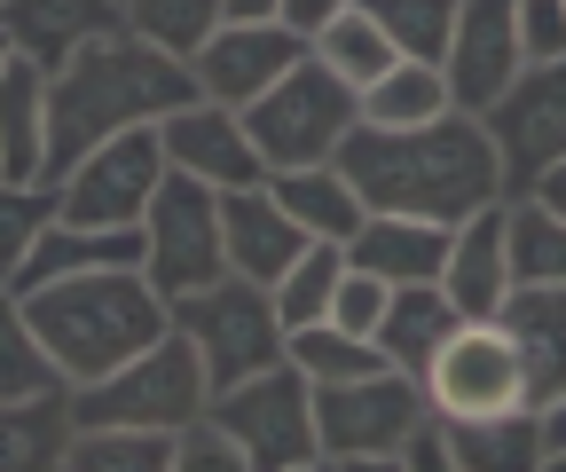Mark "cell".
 I'll list each match as a JSON object with an SVG mask.
<instances>
[{"instance_id": "6da1fadb", "label": "cell", "mask_w": 566, "mask_h": 472, "mask_svg": "<svg viewBox=\"0 0 566 472\" xmlns=\"http://www.w3.org/2000/svg\"><path fill=\"white\" fill-rule=\"evenodd\" d=\"M338 174L363 189L370 213H417V221H472L504 197V158L472 111H449L433 126H354Z\"/></svg>"}, {"instance_id": "7a4b0ae2", "label": "cell", "mask_w": 566, "mask_h": 472, "mask_svg": "<svg viewBox=\"0 0 566 472\" xmlns=\"http://www.w3.org/2000/svg\"><path fill=\"white\" fill-rule=\"evenodd\" d=\"M189 95H197V72H189L181 55L150 48V40L126 32V24L95 32L87 48H71L55 72H48V181L71 158H87L95 143H111V134L158 126Z\"/></svg>"}, {"instance_id": "3957f363", "label": "cell", "mask_w": 566, "mask_h": 472, "mask_svg": "<svg viewBox=\"0 0 566 472\" xmlns=\"http://www.w3.org/2000/svg\"><path fill=\"white\" fill-rule=\"evenodd\" d=\"M40 347L55 355L63 386H87L103 370H118L126 355H142L150 339L174 331V307L166 292L142 276V268H95V276H63V284H40V292H17Z\"/></svg>"}, {"instance_id": "277c9868", "label": "cell", "mask_w": 566, "mask_h": 472, "mask_svg": "<svg viewBox=\"0 0 566 472\" xmlns=\"http://www.w3.org/2000/svg\"><path fill=\"white\" fill-rule=\"evenodd\" d=\"M433 418L424 401V378L409 370H363V378H331L315 386V472H363V464H401L409 433Z\"/></svg>"}, {"instance_id": "5b68a950", "label": "cell", "mask_w": 566, "mask_h": 472, "mask_svg": "<svg viewBox=\"0 0 566 472\" xmlns=\"http://www.w3.org/2000/svg\"><path fill=\"white\" fill-rule=\"evenodd\" d=\"M363 126V95H354L338 72H323L315 55H300L260 103H244V134L268 174H292V166H338L346 134Z\"/></svg>"}, {"instance_id": "8992f818", "label": "cell", "mask_w": 566, "mask_h": 472, "mask_svg": "<svg viewBox=\"0 0 566 472\" xmlns=\"http://www.w3.org/2000/svg\"><path fill=\"white\" fill-rule=\"evenodd\" d=\"M205 401H212V378H205L197 347L181 331H166V339H150L142 355H126L118 370L71 386V426H158V433H181Z\"/></svg>"}, {"instance_id": "52a82bcc", "label": "cell", "mask_w": 566, "mask_h": 472, "mask_svg": "<svg viewBox=\"0 0 566 472\" xmlns=\"http://www.w3.org/2000/svg\"><path fill=\"white\" fill-rule=\"evenodd\" d=\"M205 410L229 426V441L244 449L252 472H315V457H323V441H315V378L292 355L237 378V386H221Z\"/></svg>"}, {"instance_id": "ba28073f", "label": "cell", "mask_w": 566, "mask_h": 472, "mask_svg": "<svg viewBox=\"0 0 566 472\" xmlns=\"http://www.w3.org/2000/svg\"><path fill=\"white\" fill-rule=\"evenodd\" d=\"M174 331L197 347L212 394L252 378V370H268V363H283V339H292L283 315H275V292L252 284V276H221L205 292H181L174 300Z\"/></svg>"}, {"instance_id": "9c48e42d", "label": "cell", "mask_w": 566, "mask_h": 472, "mask_svg": "<svg viewBox=\"0 0 566 472\" xmlns=\"http://www.w3.org/2000/svg\"><path fill=\"white\" fill-rule=\"evenodd\" d=\"M142 276L166 292V307L181 292H205L229 276V252H221V189L189 181L166 166L150 213H142Z\"/></svg>"}, {"instance_id": "30bf717a", "label": "cell", "mask_w": 566, "mask_h": 472, "mask_svg": "<svg viewBox=\"0 0 566 472\" xmlns=\"http://www.w3.org/2000/svg\"><path fill=\"white\" fill-rule=\"evenodd\" d=\"M158 181H166L158 126H126V134H111V143H95L87 158H71L55 174V213L80 221V229H142Z\"/></svg>"}, {"instance_id": "8fae6325", "label": "cell", "mask_w": 566, "mask_h": 472, "mask_svg": "<svg viewBox=\"0 0 566 472\" xmlns=\"http://www.w3.org/2000/svg\"><path fill=\"white\" fill-rule=\"evenodd\" d=\"M424 401H433L441 418H512V410H535L527 394V363L512 347L504 323H457L441 355L424 363Z\"/></svg>"}, {"instance_id": "7c38bea8", "label": "cell", "mask_w": 566, "mask_h": 472, "mask_svg": "<svg viewBox=\"0 0 566 472\" xmlns=\"http://www.w3.org/2000/svg\"><path fill=\"white\" fill-rule=\"evenodd\" d=\"M495 158H504V197H527L543 166L566 158V55L558 63H527V72L480 111Z\"/></svg>"}, {"instance_id": "4fadbf2b", "label": "cell", "mask_w": 566, "mask_h": 472, "mask_svg": "<svg viewBox=\"0 0 566 472\" xmlns=\"http://www.w3.org/2000/svg\"><path fill=\"white\" fill-rule=\"evenodd\" d=\"M527 72V48H520V0H457V32L441 55V80L457 95V111H488L512 80Z\"/></svg>"}, {"instance_id": "5bb4252c", "label": "cell", "mask_w": 566, "mask_h": 472, "mask_svg": "<svg viewBox=\"0 0 566 472\" xmlns=\"http://www.w3.org/2000/svg\"><path fill=\"white\" fill-rule=\"evenodd\" d=\"M158 143H166V166L189 174V181H212V189H252L268 181L252 134H244V111L212 103V95H189L181 111L158 118Z\"/></svg>"}, {"instance_id": "9a60e30c", "label": "cell", "mask_w": 566, "mask_h": 472, "mask_svg": "<svg viewBox=\"0 0 566 472\" xmlns=\"http://www.w3.org/2000/svg\"><path fill=\"white\" fill-rule=\"evenodd\" d=\"M300 55H307V40L292 24H221L189 55V72H197V95L244 111V103H260L283 72H292Z\"/></svg>"}, {"instance_id": "2e32d148", "label": "cell", "mask_w": 566, "mask_h": 472, "mask_svg": "<svg viewBox=\"0 0 566 472\" xmlns=\"http://www.w3.org/2000/svg\"><path fill=\"white\" fill-rule=\"evenodd\" d=\"M315 237L275 206V189L252 181V189H221V252H229V276H252L275 292V276L307 252Z\"/></svg>"}, {"instance_id": "e0dca14e", "label": "cell", "mask_w": 566, "mask_h": 472, "mask_svg": "<svg viewBox=\"0 0 566 472\" xmlns=\"http://www.w3.org/2000/svg\"><path fill=\"white\" fill-rule=\"evenodd\" d=\"M441 292L457 300V315H464V323H488V315H504V300H512V244H504V197H495V206H480L472 221H457V229H449Z\"/></svg>"}, {"instance_id": "ac0fdd59", "label": "cell", "mask_w": 566, "mask_h": 472, "mask_svg": "<svg viewBox=\"0 0 566 472\" xmlns=\"http://www.w3.org/2000/svg\"><path fill=\"white\" fill-rule=\"evenodd\" d=\"M95 268H142V229H80V221H48L32 237V252L9 268L17 292H40V284H63V276H95Z\"/></svg>"}, {"instance_id": "d6986e66", "label": "cell", "mask_w": 566, "mask_h": 472, "mask_svg": "<svg viewBox=\"0 0 566 472\" xmlns=\"http://www.w3.org/2000/svg\"><path fill=\"white\" fill-rule=\"evenodd\" d=\"M512 331V347L527 363V394H535V410L543 401L566 394V284H512L504 315H495Z\"/></svg>"}, {"instance_id": "ffe728a7", "label": "cell", "mask_w": 566, "mask_h": 472, "mask_svg": "<svg viewBox=\"0 0 566 472\" xmlns=\"http://www.w3.org/2000/svg\"><path fill=\"white\" fill-rule=\"evenodd\" d=\"M346 260L370 268V276H386V284H441L449 229L417 221V213H363V229L346 237Z\"/></svg>"}, {"instance_id": "44dd1931", "label": "cell", "mask_w": 566, "mask_h": 472, "mask_svg": "<svg viewBox=\"0 0 566 472\" xmlns=\"http://www.w3.org/2000/svg\"><path fill=\"white\" fill-rule=\"evenodd\" d=\"M0 181H48V72L32 55L0 63Z\"/></svg>"}, {"instance_id": "7402d4cb", "label": "cell", "mask_w": 566, "mask_h": 472, "mask_svg": "<svg viewBox=\"0 0 566 472\" xmlns=\"http://www.w3.org/2000/svg\"><path fill=\"white\" fill-rule=\"evenodd\" d=\"M0 24H9L17 55H32L40 72H55L71 48H87L95 32H111L126 17H118V0H0Z\"/></svg>"}, {"instance_id": "603a6c76", "label": "cell", "mask_w": 566, "mask_h": 472, "mask_svg": "<svg viewBox=\"0 0 566 472\" xmlns=\"http://www.w3.org/2000/svg\"><path fill=\"white\" fill-rule=\"evenodd\" d=\"M464 315H457V300L441 292V284H394V300H386V315H378V355L394 363V370H409V378H424V363L441 355V339L457 331Z\"/></svg>"}, {"instance_id": "cb8c5ba5", "label": "cell", "mask_w": 566, "mask_h": 472, "mask_svg": "<svg viewBox=\"0 0 566 472\" xmlns=\"http://www.w3.org/2000/svg\"><path fill=\"white\" fill-rule=\"evenodd\" d=\"M268 189H275V206L292 213L307 237H323V244H346L354 229H363V189H354L338 166H292V174H268Z\"/></svg>"}, {"instance_id": "d4e9b609", "label": "cell", "mask_w": 566, "mask_h": 472, "mask_svg": "<svg viewBox=\"0 0 566 472\" xmlns=\"http://www.w3.org/2000/svg\"><path fill=\"white\" fill-rule=\"evenodd\" d=\"M71 441V386L55 394H24V401H0V472H32V464H63Z\"/></svg>"}, {"instance_id": "484cf974", "label": "cell", "mask_w": 566, "mask_h": 472, "mask_svg": "<svg viewBox=\"0 0 566 472\" xmlns=\"http://www.w3.org/2000/svg\"><path fill=\"white\" fill-rule=\"evenodd\" d=\"M55 472H174V433H158V426H71Z\"/></svg>"}, {"instance_id": "4316f807", "label": "cell", "mask_w": 566, "mask_h": 472, "mask_svg": "<svg viewBox=\"0 0 566 472\" xmlns=\"http://www.w3.org/2000/svg\"><path fill=\"white\" fill-rule=\"evenodd\" d=\"M457 111V95H449V80H441V63H394L386 80H370L363 87V126H433V118H449Z\"/></svg>"}, {"instance_id": "83f0119b", "label": "cell", "mask_w": 566, "mask_h": 472, "mask_svg": "<svg viewBox=\"0 0 566 472\" xmlns=\"http://www.w3.org/2000/svg\"><path fill=\"white\" fill-rule=\"evenodd\" d=\"M307 55L323 63V72H338L354 95H363L370 80H386L394 63H401V48H394V40L378 32V17H363V9H338V17L307 40Z\"/></svg>"}, {"instance_id": "f1b7e54d", "label": "cell", "mask_w": 566, "mask_h": 472, "mask_svg": "<svg viewBox=\"0 0 566 472\" xmlns=\"http://www.w3.org/2000/svg\"><path fill=\"white\" fill-rule=\"evenodd\" d=\"M55 386H63L55 355L40 347V331H32V315H24V300H17V284L0 276V401L55 394Z\"/></svg>"}, {"instance_id": "f546056e", "label": "cell", "mask_w": 566, "mask_h": 472, "mask_svg": "<svg viewBox=\"0 0 566 472\" xmlns=\"http://www.w3.org/2000/svg\"><path fill=\"white\" fill-rule=\"evenodd\" d=\"M504 244H512V284H566V221L535 197H504Z\"/></svg>"}, {"instance_id": "4dcf8cb0", "label": "cell", "mask_w": 566, "mask_h": 472, "mask_svg": "<svg viewBox=\"0 0 566 472\" xmlns=\"http://www.w3.org/2000/svg\"><path fill=\"white\" fill-rule=\"evenodd\" d=\"M283 355H292L315 386H331V378H363V370H386V355H378V339H363V331H346V323H300L292 339H283Z\"/></svg>"}, {"instance_id": "1f68e13d", "label": "cell", "mask_w": 566, "mask_h": 472, "mask_svg": "<svg viewBox=\"0 0 566 472\" xmlns=\"http://www.w3.org/2000/svg\"><path fill=\"white\" fill-rule=\"evenodd\" d=\"M338 276H346V244H323V237H315V244L275 276V315H283V331L323 323L331 300H338Z\"/></svg>"}, {"instance_id": "d6a6232c", "label": "cell", "mask_w": 566, "mask_h": 472, "mask_svg": "<svg viewBox=\"0 0 566 472\" xmlns=\"http://www.w3.org/2000/svg\"><path fill=\"white\" fill-rule=\"evenodd\" d=\"M118 17H126V32H142L150 48L189 63L212 32H221V0H118Z\"/></svg>"}, {"instance_id": "836d02e7", "label": "cell", "mask_w": 566, "mask_h": 472, "mask_svg": "<svg viewBox=\"0 0 566 472\" xmlns=\"http://www.w3.org/2000/svg\"><path fill=\"white\" fill-rule=\"evenodd\" d=\"M363 17H378V32L409 55V63H441L449 32H457V0H354Z\"/></svg>"}, {"instance_id": "e575fe53", "label": "cell", "mask_w": 566, "mask_h": 472, "mask_svg": "<svg viewBox=\"0 0 566 472\" xmlns=\"http://www.w3.org/2000/svg\"><path fill=\"white\" fill-rule=\"evenodd\" d=\"M48 221H55V181H0V276L32 252Z\"/></svg>"}, {"instance_id": "d590c367", "label": "cell", "mask_w": 566, "mask_h": 472, "mask_svg": "<svg viewBox=\"0 0 566 472\" xmlns=\"http://www.w3.org/2000/svg\"><path fill=\"white\" fill-rule=\"evenodd\" d=\"M174 472H252V464H244V449L229 441V426H221V418L197 410V418L174 433Z\"/></svg>"}, {"instance_id": "8d00e7d4", "label": "cell", "mask_w": 566, "mask_h": 472, "mask_svg": "<svg viewBox=\"0 0 566 472\" xmlns=\"http://www.w3.org/2000/svg\"><path fill=\"white\" fill-rule=\"evenodd\" d=\"M386 300H394V284L346 260V276H338V300H331V323H346V331H363V339H370V331H378V315H386Z\"/></svg>"}, {"instance_id": "74e56055", "label": "cell", "mask_w": 566, "mask_h": 472, "mask_svg": "<svg viewBox=\"0 0 566 472\" xmlns=\"http://www.w3.org/2000/svg\"><path fill=\"white\" fill-rule=\"evenodd\" d=\"M520 48H527V63L566 55V0H520Z\"/></svg>"}, {"instance_id": "f35d334b", "label": "cell", "mask_w": 566, "mask_h": 472, "mask_svg": "<svg viewBox=\"0 0 566 472\" xmlns=\"http://www.w3.org/2000/svg\"><path fill=\"white\" fill-rule=\"evenodd\" d=\"M401 464H409V472H449V441H441V418H424V426L409 433Z\"/></svg>"}, {"instance_id": "ab89813d", "label": "cell", "mask_w": 566, "mask_h": 472, "mask_svg": "<svg viewBox=\"0 0 566 472\" xmlns=\"http://www.w3.org/2000/svg\"><path fill=\"white\" fill-rule=\"evenodd\" d=\"M338 9H354V0H283V24H292L300 40H315V32H323Z\"/></svg>"}, {"instance_id": "60d3db41", "label": "cell", "mask_w": 566, "mask_h": 472, "mask_svg": "<svg viewBox=\"0 0 566 472\" xmlns=\"http://www.w3.org/2000/svg\"><path fill=\"white\" fill-rule=\"evenodd\" d=\"M535 418H543V464L558 472V464H566V394H558V401H543Z\"/></svg>"}, {"instance_id": "b9f144b4", "label": "cell", "mask_w": 566, "mask_h": 472, "mask_svg": "<svg viewBox=\"0 0 566 472\" xmlns=\"http://www.w3.org/2000/svg\"><path fill=\"white\" fill-rule=\"evenodd\" d=\"M221 24H283V0H221Z\"/></svg>"}, {"instance_id": "7bdbcfd3", "label": "cell", "mask_w": 566, "mask_h": 472, "mask_svg": "<svg viewBox=\"0 0 566 472\" xmlns=\"http://www.w3.org/2000/svg\"><path fill=\"white\" fill-rule=\"evenodd\" d=\"M527 197H535V206H551V213H558V221H566V158H558V166H543V174H535V189H527Z\"/></svg>"}, {"instance_id": "ee69618b", "label": "cell", "mask_w": 566, "mask_h": 472, "mask_svg": "<svg viewBox=\"0 0 566 472\" xmlns=\"http://www.w3.org/2000/svg\"><path fill=\"white\" fill-rule=\"evenodd\" d=\"M9 55H17V40H9V24H0V63H9Z\"/></svg>"}]
</instances>
